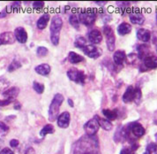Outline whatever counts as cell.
Returning a JSON list of instances; mask_svg holds the SVG:
<instances>
[{
  "label": "cell",
  "mask_w": 157,
  "mask_h": 154,
  "mask_svg": "<svg viewBox=\"0 0 157 154\" xmlns=\"http://www.w3.org/2000/svg\"><path fill=\"white\" fill-rule=\"evenodd\" d=\"M2 144H3V142H2V140H0V148L2 146Z\"/></svg>",
  "instance_id": "47"
},
{
  "label": "cell",
  "mask_w": 157,
  "mask_h": 154,
  "mask_svg": "<svg viewBox=\"0 0 157 154\" xmlns=\"http://www.w3.org/2000/svg\"><path fill=\"white\" fill-rule=\"evenodd\" d=\"M99 128L100 125L97 121V120L95 118L94 119L89 120L84 126V130L86 132V136H93L95 134L98 132L99 130Z\"/></svg>",
  "instance_id": "7"
},
{
  "label": "cell",
  "mask_w": 157,
  "mask_h": 154,
  "mask_svg": "<svg viewBox=\"0 0 157 154\" xmlns=\"http://www.w3.org/2000/svg\"><path fill=\"white\" fill-rule=\"evenodd\" d=\"M120 154H132V150L130 148H123L120 152Z\"/></svg>",
  "instance_id": "42"
},
{
  "label": "cell",
  "mask_w": 157,
  "mask_h": 154,
  "mask_svg": "<svg viewBox=\"0 0 157 154\" xmlns=\"http://www.w3.org/2000/svg\"><path fill=\"white\" fill-rule=\"evenodd\" d=\"M143 62L147 69H155L157 67V57L147 56L143 59Z\"/></svg>",
  "instance_id": "16"
},
{
  "label": "cell",
  "mask_w": 157,
  "mask_h": 154,
  "mask_svg": "<svg viewBox=\"0 0 157 154\" xmlns=\"http://www.w3.org/2000/svg\"><path fill=\"white\" fill-rule=\"evenodd\" d=\"M21 67V63L19 62L18 60H15L14 59L12 63L10 64V66L8 67V72L12 73V72L17 70V69H19Z\"/></svg>",
  "instance_id": "30"
},
{
  "label": "cell",
  "mask_w": 157,
  "mask_h": 154,
  "mask_svg": "<svg viewBox=\"0 0 157 154\" xmlns=\"http://www.w3.org/2000/svg\"><path fill=\"white\" fill-rule=\"evenodd\" d=\"M14 101L15 99H13V98H6L3 100L0 99V106H6V105H10L11 103L14 102Z\"/></svg>",
  "instance_id": "35"
},
{
  "label": "cell",
  "mask_w": 157,
  "mask_h": 154,
  "mask_svg": "<svg viewBox=\"0 0 157 154\" xmlns=\"http://www.w3.org/2000/svg\"><path fill=\"white\" fill-rule=\"evenodd\" d=\"M94 118L97 120L99 125H100V127L102 129L107 130V131H109V130L112 129L113 125H112V123H111L109 120L102 119V118H100V117H98V116H95Z\"/></svg>",
  "instance_id": "22"
},
{
  "label": "cell",
  "mask_w": 157,
  "mask_h": 154,
  "mask_svg": "<svg viewBox=\"0 0 157 154\" xmlns=\"http://www.w3.org/2000/svg\"><path fill=\"white\" fill-rule=\"evenodd\" d=\"M21 104L20 103H16V105H14V108L15 109H21Z\"/></svg>",
  "instance_id": "45"
},
{
  "label": "cell",
  "mask_w": 157,
  "mask_h": 154,
  "mask_svg": "<svg viewBox=\"0 0 157 154\" xmlns=\"http://www.w3.org/2000/svg\"><path fill=\"white\" fill-rule=\"evenodd\" d=\"M131 125V132L132 133V135L137 137V138H140L143 136L145 135V128H143V126L141 124L138 123V122H135V123H132L130 124Z\"/></svg>",
  "instance_id": "13"
},
{
  "label": "cell",
  "mask_w": 157,
  "mask_h": 154,
  "mask_svg": "<svg viewBox=\"0 0 157 154\" xmlns=\"http://www.w3.org/2000/svg\"><path fill=\"white\" fill-rule=\"evenodd\" d=\"M88 40L92 44H98L102 41V35L97 29H93L88 34Z\"/></svg>",
  "instance_id": "14"
},
{
  "label": "cell",
  "mask_w": 157,
  "mask_h": 154,
  "mask_svg": "<svg viewBox=\"0 0 157 154\" xmlns=\"http://www.w3.org/2000/svg\"><path fill=\"white\" fill-rule=\"evenodd\" d=\"M63 27V20L60 16L55 15L50 22V40L54 45H57L59 43V36L60 31Z\"/></svg>",
  "instance_id": "2"
},
{
  "label": "cell",
  "mask_w": 157,
  "mask_h": 154,
  "mask_svg": "<svg viewBox=\"0 0 157 154\" xmlns=\"http://www.w3.org/2000/svg\"><path fill=\"white\" fill-rule=\"evenodd\" d=\"M73 154H101L97 138L94 136L81 137L74 145Z\"/></svg>",
  "instance_id": "1"
},
{
  "label": "cell",
  "mask_w": 157,
  "mask_h": 154,
  "mask_svg": "<svg viewBox=\"0 0 157 154\" xmlns=\"http://www.w3.org/2000/svg\"><path fill=\"white\" fill-rule=\"evenodd\" d=\"M43 6H44V2L43 1H36V2L33 3V7L36 10H41V9H43Z\"/></svg>",
  "instance_id": "37"
},
{
  "label": "cell",
  "mask_w": 157,
  "mask_h": 154,
  "mask_svg": "<svg viewBox=\"0 0 157 154\" xmlns=\"http://www.w3.org/2000/svg\"><path fill=\"white\" fill-rule=\"evenodd\" d=\"M50 20V16L49 14H43L39 20L37 21V28L39 29H44L47 27L48 23Z\"/></svg>",
  "instance_id": "19"
},
{
  "label": "cell",
  "mask_w": 157,
  "mask_h": 154,
  "mask_svg": "<svg viewBox=\"0 0 157 154\" xmlns=\"http://www.w3.org/2000/svg\"><path fill=\"white\" fill-rule=\"evenodd\" d=\"M138 56L139 59H144L145 58L149 56V46L147 44H140L138 46Z\"/></svg>",
  "instance_id": "18"
},
{
  "label": "cell",
  "mask_w": 157,
  "mask_h": 154,
  "mask_svg": "<svg viewBox=\"0 0 157 154\" xmlns=\"http://www.w3.org/2000/svg\"><path fill=\"white\" fill-rule=\"evenodd\" d=\"M49 51L46 47H43V46H40L38 47L37 50H36V54L38 55V57L42 58V57H45L47 54H48Z\"/></svg>",
  "instance_id": "33"
},
{
  "label": "cell",
  "mask_w": 157,
  "mask_h": 154,
  "mask_svg": "<svg viewBox=\"0 0 157 154\" xmlns=\"http://www.w3.org/2000/svg\"><path fill=\"white\" fill-rule=\"evenodd\" d=\"M147 154H157V144H150L146 149Z\"/></svg>",
  "instance_id": "32"
},
{
  "label": "cell",
  "mask_w": 157,
  "mask_h": 154,
  "mask_svg": "<svg viewBox=\"0 0 157 154\" xmlns=\"http://www.w3.org/2000/svg\"><path fill=\"white\" fill-rule=\"evenodd\" d=\"M9 83L7 81H6L5 79H0V90H5L6 88H7Z\"/></svg>",
  "instance_id": "39"
},
{
  "label": "cell",
  "mask_w": 157,
  "mask_h": 154,
  "mask_svg": "<svg viewBox=\"0 0 157 154\" xmlns=\"http://www.w3.org/2000/svg\"><path fill=\"white\" fill-rule=\"evenodd\" d=\"M102 113L106 117V119L109 120H115L117 118V111H114V110L103 109Z\"/></svg>",
  "instance_id": "26"
},
{
  "label": "cell",
  "mask_w": 157,
  "mask_h": 154,
  "mask_svg": "<svg viewBox=\"0 0 157 154\" xmlns=\"http://www.w3.org/2000/svg\"><path fill=\"white\" fill-rule=\"evenodd\" d=\"M134 154H147L146 153V150H142V149H138L136 151Z\"/></svg>",
  "instance_id": "43"
},
{
  "label": "cell",
  "mask_w": 157,
  "mask_h": 154,
  "mask_svg": "<svg viewBox=\"0 0 157 154\" xmlns=\"http://www.w3.org/2000/svg\"><path fill=\"white\" fill-rule=\"evenodd\" d=\"M10 145H11V147H17L18 145H19V141L17 140V139H13V140L10 141Z\"/></svg>",
  "instance_id": "41"
},
{
  "label": "cell",
  "mask_w": 157,
  "mask_h": 154,
  "mask_svg": "<svg viewBox=\"0 0 157 154\" xmlns=\"http://www.w3.org/2000/svg\"><path fill=\"white\" fill-rule=\"evenodd\" d=\"M19 93H20V89L18 87H12L6 91H4L3 96L6 98H13V99H15L18 97Z\"/></svg>",
  "instance_id": "20"
},
{
  "label": "cell",
  "mask_w": 157,
  "mask_h": 154,
  "mask_svg": "<svg viewBox=\"0 0 157 154\" xmlns=\"http://www.w3.org/2000/svg\"><path fill=\"white\" fill-rule=\"evenodd\" d=\"M83 51L84 53L86 54V56H88L91 59H97L102 54V51L101 48L94 45V44H90V45H86L84 48H83Z\"/></svg>",
  "instance_id": "8"
},
{
  "label": "cell",
  "mask_w": 157,
  "mask_h": 154,
  "mask_svg": "<svg viewBox=\"0 0 157 154\" xmlns=\"http://www.w3.org/2000/svg\"><path fill=\"white\" fill-rule=\"evenodd\" d=\"M126 58L125 52L124 51H117L113 55V60L117 65H122Z\"/></svg>",
  "instance_id": "24"
},
{
  "label": "cell",
  "mask_w": 157,
  "mask_h": 154,
  "mask_svg": "<svg viewBox=\"0 0 157 154\" xmlns=\"http://www.w3.org/2000/svg\"><path fill=\"white\" fill-rule=\"evenodd\" d=\"M137 37L140 41L144 43L148 42L151 37V33L149 30L146 28H140L137 32Z\"/></svg>",
  "instance_id": "17"
},
{
  "label": "cell",
  "mask_w": 157,
  "mask_h": 154,
  "mask_svg": "<svg viewBox=\"0 0 157 154\" xmlns=\"http://www.w3.org/2000/svg\"><path fill=\"white\" fill-rule=\"evenodd\" d=\"M68 60L71 64H78L82 62V61H84L85 59H84V57L79 55L78 53H76L74 51H71L68 54Z\"/></svg>",
  "instance_id": "23"
},
{
  "label": "cell",
  "mask_w": 157,
  "mask_h": 154,
  "mask_svg": "<svg viewBox=\"0 0 157 154\" xmlns=\"http://www.w3.org/2000/svg\"><path fill=\"white\" fill-rule=\"evenodd\" d=\"M16 38H15L14 34L13 32H4L2 34H0V45H4V44H13L15 42Z\"/></svg>",
  "instance_id": "10"
},
{
  "label": "cell",
  "mask_w": 157,
  "mask_h": 154,
  "mask_svg": "<svg viewBox=\"0 0 157 154\" xmlns=\"http://www.w3.org/2000/svg\"><path fill=\"white\" fill-rule=\"evenodd\" d=\"M95 4H97L99 6H103V5H106L107 4V1H96Z\"/></svg>",
  "instance_id": "44"
},
{
  "label": "cell",
  "mask_w": 157,
  "mask_h": 154,
  "mask_svg": "<svg viewBox=\"0 0 157 154\" xmlns=\"http://www.w3.org/2000/svg\"><path fill=\"white\" fill-rule=\"evenodd\" d=\"M103 34L106 37V44L109 51H113L115 50V42H116V36L113 28L110 26H105L103 28Z\"/></svg>",
  "instance_id": "5"
},
{
  "label": "cell",
  "mask_w": 157,
  "mask_h": 154,
  "mask_svg": "<svg viewBox=\"0 0 157 154\" xmlns=\"http://www.w3.org/2000/svg\"><path fill=\"white\" fill-rule=\"evenodd\" d=\"M78 19H79V22H81L82 24L86 26H91L95 21L96 13L91 8L85 9L78 14Z\"/></svg>",
  "instance_id": "4"
},
{
  "label": "cell",
  "mask_w": 157,
  "mask_h": 154,
  "mask_svg": "<svg viewBox=\"0 0 157 154\" xmlns=\"http://www.w3.org/2000/svg\"><path fill=\"white\" fill-rule=\"evenodd\" d=\"M54 131H55L54 127L52 126V125H50V124H47L46 126L43 127V128L40 132V135H41V136H45L48 134L54 133Z\"/></svg>",
  "instance_id": "28"
},
{
  "label": "cell",
  "mask_w": 157,
  "mask_h": 154,
  "mask_svg": "<svg viewBox=\"0 0 157 154\" xmlns=\"http://www.w3.org/2000/svg\"><path fill=\"white\" fill-rule=\"evenodd\" d=\"M0 154H14V152L11 149H9V148H4L0 152Z\"/></svg>",
  "instance_id": "40"
},
{
  "label": "cell",
  "mask_w": 157,
  "mask_h": 154,
  "mask_svg": "<svg viewBox=\"0 0 157 154\" xmlns=\"http://www.w3.org/2000/svg\"><path fill=\"white\" fill-rule=\"evenodd\" d=\"M69 21H70V24H71L72 27H74V28H77V29L79 28V19H78V16L77 14H71V16H70Z\"/></svg>",
  "instance_id": "29"
},
{
  "label": "cell",
  "mask_w": 157,
  "mask_h": 154,
  "mask_svg": "<svg viewBox=\"0 0 157 154\" xmlns=\"http://www.w3.org/2000/svg\"><path fill=\"white\" fill-rule=\"evenodd\" d=\"M74 45L75 47L79 48V49H83L86 45V40L85 37L83 36H78L76 38L75 42H74Z\"/></svg>",
  "instance_id": "27"
},
{
  "label": "cell",
  "mask_w": 157,
  "mask_h": 154,
  "mask_svg": "<svg viewBox=\"0 0 157 154\" xmlns=\"http://www.w3.org/2000/svg\"><path fill=\"white\" fill-rule=\"evenodd\" d=\"M0 131L2 132V135H6L9 131V127L3 121H0Z\"/></svg>",
  "instance_id": "34"
},
{
  "label": "cell",
  "mask_w": 157,
  "mask_h": 154,
  "mask_svg": "<svg viewBox=\"0 0 157 154\" xmlns=\"http://www.w3.org/2000/svg\"><path fill=\"white\" fill-rule=\"evenodd\" d=\"M33 88L36 91V93H38V94H43L44 91V85L43 83H37V82H34Z\"/></svg>",
  "instance_id": "31"
},
{
  "label": "cell",
  "mask_w": 157,
  "mask_h": 154,
  "mask_svg": "<svg viewBox=\"0 0 157 154\" xmlns=\"http://www.w3.org/2000/svg\"><path fill=\"white\" fill-rule=\"evenodd\" d=\"M156 21H157V13H156Z\"/></svg>",
  "instance_id": "48"
},
{
  "label": "cell",
  "mask_w": 157,
  "mask_h": 154,
  "mask_svg": "<svg viewBox=\"0 0 157 154\" xmlns=\"http://www.w3.org/2000/svg\"><path fill=\"white\" fill-rule=\"evenodd\" d=\"M35 70L37 74H39L41 75H48L50 73L51 67L49 64H41L36 67Z\"/></svg>",
  "instance_id": "21"
},
{
  "label": "cell",
  "mask_w": 157,
  "mask_h": 154,
  "mask_svg": "<svg viewBox=\"0 0 157 154\" xmlns=\"http://www.w3.org/2000/svg\"><path fill=\"white\" fill-rule=\"evenodd\" d=\"M63 102H64L63 95H61L59 93L56 94L50 104V109H49V119L50 121H55L58 118L59 109H60V106Z\"/></svg>",
  "instance_id": "3"
},
{
  "label": "cell",
  "mask_w": 157,
  "mask_h": 154,
  "mask_svg": "<svg viewBox=\"0 0 157 154\" xmlns=\"http://www.w3.org/2000/svg\"><path fill=\"white\" fill-rule=\"evenodd\" d=\"M131 31H132V26L127 22H123L117 28V32L120 35H127Z\"/></svg>",
  "instance_id": "25"
},
{
  "label": "cell",
  "mask_w": 157,
  "mask_h": 154,
  "mask_svg": "<svg viewBox=\"0 0 157 154\" xmlns=\"http://www.w3.org/2000/svg\"><path fill=\"white\" fill-rule=\"evenodd\" d=\"M141 97H142V94H141V91L139 88H136L135 89V101L137 104H140V101L141 99Z\"/></svg>",
  "instance_id": "36"
},
{
  "label": "cell",
  "mask_w": 157,
  "mask_h": 154,
  "mask_svg": "<svg viewBox=\"0 0 157 154\" xmlns=\"http://www.w3.org/2000/svg\"><path fill=\"white\" fill-rule=\"evenodd\" d=\"M156 51H157V44H156Z\"/></svg>",
  "instance_id": "49"
},
{
  "label": "cell",
  "mask_w": 157,
  "mask_h": 154,
  "mask_svg": "<svg viewBox=\"0 0 157 154\" xmlns=\"http://www.w3.org/2000/svg\"><path fill=\"white\" fill-rule=\"evenodd\" d=\"M67 76L69 79L76 83L84 84L85 79H86V75L83 71L78 70L77 68H71L67 71Z\"/></svg>",
  "instance_id": "6"
},
{
  "label": "cell",
  "mask_w": 157,
  "mask_h": 154,
  "mask_svg": "<svg viewBox=\"0 0 157 154\" xmlns=\"http://www.w3.org/2000/svg\"><path fill=\"white\" fill-rule=\"evenodd\" d=\"M70 124V113L68 112H62L57 118V125L61 128H67Z\"/></svg>",
  "instance_id": "12"
},
{
  "label": "cell",
  "mask_w": 157,
  "mask_h": 154,
  "mask_svg": "<svg viewBox=\"0 0 157 154\" xmlns=\"http://www.w3.org/2000/svg\"><path fill=\"white\" fill-rule=\"evenodd\" d=\"M68 103H69V105H70L71 107H73V106H74V105H73V102H72V100H71L70 98L68 99Z\"/></svg>",
  "instance_id": "46"
},
{
  "label": "cell",
  "mask_w": 157,
  "mask_h": 154,
  "mask_svg": "<svg viewBox=\"0 0 157 154\" xmlns=\"http://www.w3.org/2000/svg\"><path fill=\"white\" fill-rule=\"evenodd\" d=\"M13 34L15 35L16 40L21 43H25L28 41V33L25 28L22 27H18L15 28Z\"/></svg>",
  "instance_id": "11"
},
{
  "label": "cell",
  "mask_w": 157,
  "mask_h": 154,
  "mask_svg": "<svg viewBox=\"0 0 157 154\" xmlns=\"http://www.w3.org/2000/svg\"><path fill=\"white\" fill-rule=\"evenodd\" d=\"M12 12H18L21 7V2H14L12 6H10Z\"/></svg>",
  "instance_id": "38"
},
{
  "label": "cell",
  "mask_w": 157,
  "mask_h": 154,
  "mask_svg": "<svg viewBox=\"0 0 157 154\" xmlns=\"http://www.w3.org/2000/svg\"><path fill=\"white\" fill-rule=\"evenodd\" d=\"M135 99V89L132 86H129L123 96V101L124 103H131Z\"/></svg>",
  "instance_id": "15"
},
{
  "label": "cell",
  "mask_w": 157,
  "mask_h": 154,
  "mask_svg": "<svg viewBox=\"0 0 157 154\" xmlns=\"http://www.w3.org/2000/svg\"><path fill=\"white\" fill-rule=\"evenodd\" d=\"M129 18L130 21H132V23L133 24H138V25H141L145 21V17L141 14V12L138 9L135 8L134 10H132L130 14H129Z\"/></svg>",
  "instance_id": "9"
}]
</instances>
